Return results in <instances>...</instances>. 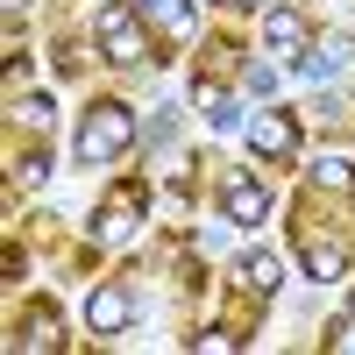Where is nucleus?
I'll list each match as a JSON object with an SVG mask.
<instances>
[{"mask_svg": "<svg viewBox=\"0 0 355 355\" xmlns=\"http://www.w3.org/2000/svg\"><path fill=\"white\" fill-rule=\"evenodd\" d=\"M135 142V114L128 107H93L78 128V164H107L114 150H128Z\"/></svg>", "mask_w": 355, "mask_h": 355, "instance_id": "nucleus-1", "label": "nucleus"}, {"mask_svg": "<svg viewBox=\"0 0 355 355\" xmlns=\"http://www.w3.org/2000/svg\"><path fill=\"white\" fill-rule=\"evenodd\" d=\"M220 214H227L234 227H256L263 214H270V192H263L256 178H227V185H220Z\"/></svg>", "mask_w": 355, "mask_h": 355, "instance_id": "nucleus-2", "label": "nucleus"}, {"mask_svg": "<svg viewBox=\"0 0 355 355\" xmlns=\"http://www.w3.org/2000/svg\"><path fill=\"white\" fill-rule=\"evenodd\" d=\"M249 150L256 157H291V150H299V128H291V114H256V121H249Z\"/></svg>", "mask_w": 355, "mask_h": 355, "instance_id": "nucleus-3", "label": "nucleus"}, {"mask_svg": "<svg viewBox=\"0 0 355 355\" xmlns=\"http://www.w3.org/2000/svg\"><path fill=\"white\" fill-rule=\"evenodd\" d=\"M85 327H93V334H121L128 327V299H121V291H93V299H85Z\"/></svg>", "mask_w": 355, "mask_h": 355, "instance_id": "nucleus-4", "label": "nucleus"}, {"mask_svg": "<svg viewBox=\"0 0 355 355\" xmlns=\"http://www.w3.org/2000/svg\"><path fill=\"white\" fill-rule=\"evenodd\" d=\"M142 15H150L164 36H192V0H142Z\"/></svg>", "mask_w": 355, "mask_h": 355, "instance_id": "nucleus-5", "label": "nucleus"}, {"mask_svg": "<svg viewBox=\"0 0 355 355\" xmlns=\"http://www.w3.org/2000/svg\"><path fill=\"white\" fill-rule=\"evenodd\" d=\"M299 36H306V28H299L291 8H270V15H263V43H270V50H299Z\"/></svg>", "mask_w": 355, "mask_h": 355, "instance_id": "nucleus-6", "label": "nucleus"}, {"mask_svg": "<svg viewBox=\"0 0 355 355\" xmlns=\"http://www.w3.org/2000/svg\"><path fill=\"white\" fill-rule=\"evenodd\" d=\"M277 277H284V270H277V256H263V249H256V256H242V284L256 291V299H270Z\"/></svg>", "mask_w": 355, "mask_h": 355, "instance_id": "nucleus-7", "label": "nucleus"}, {"mask_svg": "<svg viewBox=\"0 0 355 355\" xmlns=\"http://www.w3.org/2000/svg\"><path fill=\"white\" fill-rule=\"evenodd\" d=\"M306 270H313V277H341V270H348V249H341V242H313V249H306Z\"/></svg>", "mask_w": 355, "mask_h": 355, "instance_id": "nucleus-8", "label": "nucleus"}, {"mask_svg": "<svg viewBox=\"0 0 355 355\" xmlns=\"http://www.w3.org/2000/svg\"><path fill=\"white\" fill-rule=\"evenodd\" d=\"M192 100H199V114H206V121H220V128L234 121V107H227V93H220L214 78H199V85H192Z\"/></svg>", "mask_w": 355, "mask_h": 355, "instance_id": "nucleus-9", "label": "nucleus"}, {"mask_svg": "<svg viewBox=\"0 0 355 355\" xmlns=\"http://www.w3.org/2000/svg\"><path fill=\"white\" fill-rule=\"evenodd\" d=\"M100 43H107V57H114V64H135V57H142V36H128V21L100 28Z\"/></svg>", "mask_w": 355, "mask_h": 355, "instance_id": "nucleus-10", "label": "nucleus"}, {"mask_svg": "<svg viewBox=\"0 0 355 355\" xmlns=\"http://www.w3.org/2000/svg\"><path fill=\"white\" fill-rule=\"evenodd\" d=\"M57 341H64V334H57V320H50V313H43V320H36V327H28V334H21V348H28V355H50Z\"/></svg>", "mask_w": 355, "mask_h": 355, "instance_id": "nucleus-11", "label": "nucleus"}, {"mask_svg": "<svg viewBox=\"0 0 355 355\" xmlns=\"http://www.w3.org/2000/svg\"><path fill=\"white\" fill-rule=\"evenodd\" d=\"M192 348H199V355H234V348H242V334H227V327H206V334H192Z\"/></svg>", "mask_w": 355, "mask_h": 355, "instance_id": "nucleus-12", "label": "nucleus"}, {"mask_svg": "<svg viewBox=\"0 0 355 355\" xmlns=\"http://www.w3.org/2000/svg\"><path fill=\"white\" fill-rule=\"evenodd\" d=\"M320 185H334V192H355V164L327 157V164H320Z\"/></svg>", "mask_w": 355, "mask_h": 355, "instance_id": "nucleus-13", "label": "nucleus"}, {"mask_svg": "<svg viewBox=\"0 0 355 355\" xmlns=\"http://www.w3.org/2000/svg\"><path fill=\"white\" fill-rule=\"evenodd\" d=\"M21 121L28 128H50V100H21Z\"/></svg>", "mask_w": 355, "mask_h": 355, "instance_id": "nucleus-14", "label": "nucleus"}, {"mask_svg": "<svg viewBox=\"0 0 355 355\" xmlns=\"http://www.w3.org/2000/svg\"><path fill=\"white\" fill-rule=\"evenodd\" d=\"M249 8H256V0H249Z\"/></svg>", "mask_w": 355, "mask_h": 355, "instance_id": "nucleus-15", "label": "nucleus"}]
</instances>
